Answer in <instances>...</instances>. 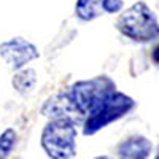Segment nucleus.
<instances>
[{"mask_svg":"<svg viewBox=\"0 0 159 159\" xmlns=\"http://www.w3.org/2000/svg\"><path fill=\"white\" fill-rule=\"evenodd\" d=\"M116 29L137 43H150L159 38V21L145 2H135L121 13Z\"/></svg>","mask_w":159,"mask_h":159,"instance_id":"obj_1","label":"nucleus"},{"mask_svg":"<svg viewBox=\"0 0 159 159\" xmlns=\"http://www.w3.org/2000/svg\"><path fill=\"white\" fill-rule=\"evenodd\" d=\"M135 107V100L123 94L119 91H113L103 100H100L94 108L89 111L86 119L83 121V134L94 135L108 124L121 119L129 115Z\"/></svg>","mask_w":159,"mask_h":159,"instance_id":"obj_2","label":"nucleus"},{"mask_svg":"<svg viewBox=\"0 0 159 159\" xmlns=\"http://www.w3.org/2000/svg\"><path fill=\"white\" fill-rule=\"evenodd\" d=\"M76 123L67 118H51L42 132V147L49 157L70 159L76 156Z\"/></svg>","mask_w":159,"mask_h":159,"instance_id":"obj_3","label":"nucleus"},{"mask_svg":"<svg viewBox=\"0 0 159 159\" xmlns=\"http://www.w3.org/2000/svg\"><path fill=\"white\" fill-rule=\"evenodd\" d=\"M116 91V83L108 76H96L91 80H83L69 88L65 91L69 102L72 103L73 110L76 115L84 121L89 111L96 107V105L103 100L108 94Z\"/></svg>","mask_w":159,"mask_h":159,"instance_id":"obj_4","label":"nucleus"},{"mask_svg":"<svg viewBox=\"0 0 159 159\" xmlns=\"http://www.w3.org/2000/svg\"><path fill=\"white\" fill-rule=\"evenodd\" d=\"M0 56L8 64L11 70H19L25 67L30 61L37 59L40 54L37 46L30 43L29 40L22 37H15L0 43Z\"/></svg>","mask_w":159,"mask_h":159,"instance_id":"obj_5","label":"nucleus"},{"mask_svg":"<svg viewBox=\"0 0 159 159\" xmlns=\"http://www.w3.org/2000/svg\"><path fill=\"white\" fill-rule=\"evenodd\" d=\"M153 151V145L147 137L132 135L123 140L118 147V156L124 159H145L150 157Z\"/></svg>","mask_w":159,"mask_h":159,"instance_id":"obj_6","label":"nucleus"},{"mask_svg":"<svg viewBox=\"0 0 159 159\" xmlns=\"http://www.w3.org/2000/svg\"><path fill=\"white\" fill-rule=\"evenodd\" d=\"M11 84L19 94H29L37 84V72L34 69H19L11 80Z\"/></svg>","mask_w":159,"mask_h":159,"instance_id":"obj_7","label":"nucleus"},{"mask_svg":"<svg viewBox=\"0 0 159 159\" xmlns=\"http://www.w3.org/2000/svg\"><path fill=\"white\" fill-rule=\"evenodd\" d=\"M75 13L81 21H92L103 13V0H78Z\"/></svg>","mask_w":159,"mask_h":159,"instance_id":"obj_8","label":"nucleus"},{"mask_svg":"<svg viewBox=\"0 0 159 159\" xmlns=\"http://www.w3.org/2000/svg\"><path fill=\"white\" fill-rule=\"evenodd\" d=\"M16 132L13 129H7L3 130V134L0 135V157H8L13 150L16 147Z\"/></svg>","mask_w":159,"mask_h":159,"instance_id":"obj_9","label":"nucleus"},{"mask_svg":"<svg viewBox=\"0 0 159 159\" xmlns=\"http://www.w3.org/2000/svg\"><path fill=\"white\" fill-rule=\"evenodd\" d=\"M123 0H103V13H118L123 10Z\"/></svg>","mask_w":159,"mask_h":159,"instance_id":"obj_10","label":"nucleus"},{"mask_svg":"<svg viewBox=\"0 0 159 159\" xmlns=\"http://www.w3.org/2000/svg\"><path fill=\"white\" fill-rule=\"evenodd\" d=\"M151 59L154 61V64H157V65H159V45L153 49V52H151Z\"/></svg>","mask_w":159,"mask_h":159,"instance_id":"obj_11","label":"nucleus"},{"mask_svg":"<svg viewBox=\"0 0 159 159\" xmlns=\"http://www.w3.org/2000/svg\"><path fill=\"white\" fill-rule=\"evenodd\" d=\"M156 157H157V159H159V150H157V154H156Z\"/></svg>","mask_w":159,"mask_h":159,"instance_id":"obj_12","label":"nucleus"}]
</instances>
